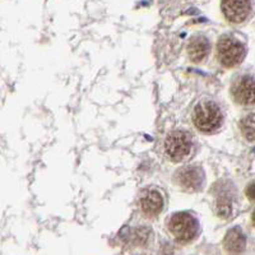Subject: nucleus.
<instances>
[{"mask_svg":"<svg viewBox=\"0 0 255 255\" xmlns=\"http://www.w3.org/2000/svg\"><path fill=\"white\" fill-rule=\"evenodd\" d=\"M193 122L200 131L211 133L221 127L222 113L213 101H202L195 106Z\"/></svg>","mask_w":255,"mask_h":255,"instance_id":"f257e3e1","label":"nucleus"},{"mask_svg":"<svg viewBox=\"0 0 255 255\" xmlns=\"http://www.w3.org/2000/svg\"><path fill=\"white\" fill-rule=\"evenodd\" d=\"M218 59L225 67H236L245 56V47L231 36H223L218 41Z\"/></svg>","mask_w":255,"mask_h":255,"instance_id":"f03ea898","label":"nucleus"},{"mask_svg":"<svg viewBox=\"0 0 255 255\" xmlns=\"http://www.w3.org/2000/svg\"><path fill=\"white\" fill-rule=\"evenodd\" d=\"M168 230L176 240L189 241L194 239L198 232V222L189 213H176L168 221Z\"/></svg>","mask_w":255,"mask_h":255,"instance_id":"7ed1b4c3","label":"nucleus"},{"mask_svg":"<svg viewBox=\"0 0 255 255\" xmlns=\"http://www.w3.org/2000/svg\"><path fill=\"white\" fill-rule=\"evenodd\" d=\"M165 149L172 161H181L190 153L191 138L186 131H172L166 139Z\"/></svg>","mask_w":255,"mask_h":255,"instance_id":"20e7f679","label":"nucleus"},{"mask_svg":"<svg viewBox=\"0 0 255 255\" xmlns=\"http://www.w3.org/2000/svg\"><path fill=\"white\" fill-rule=\"evenodd\" d=\"M234 99L241 105L255 104V78L252 76H243L235 82L232 87Z\"/></svg>","mask_w":255,"mask_h":255,"instance_id":"39448f33","label":"nucleus"},{"mask_svg":"<svg viewBox=\"0 0 255 255\" xmlns=\"http://www.w3.org/2000/svg\"><path fill=\"white\" fill-rule=\"evenodd\" d=\"M177 181L180 186L185 190H198L204 181V174L199 167L188 166L177 172Z\"/></svg>","mask_w":255,"mask_h":255,"instance_id":"423d86ee","label":"nucleus"},{"mask_svg":"<svg viewBox=\"0 0 255 255\" xmlns=\"http://www.w3.org/2000/svg\"><path fill=\"white\" fill-rule=\"evenodd\" d=\"M225 17L234 23H241L247 19L252 10L250 1H223L221 4Z\"/></svg>","mask_w":255,"mask_h":255,"instance_id":"0eeeda50","label":"nucleus"},{"mask_svg":"<svg viewBox=\"0 0 255 255\" xmlns=\"http://www.w3.org/2000/svg\"><path fill=\"white\" fill-rule=\"evenodd\" d=\"M163 207V199L158 191L148 190L140 198V208L144 215L156 216L158 215Z\"/></svg>","mask_w":255,"mask_h":255,"instance_id":"6e6552de","label":"nucleus"},{"mask_svg":"<svg viewBox=\"0 0 255 255\" xmlns=\"http://www.w3.org/2000/svg\"><path fill=\"white\" fill-rule=\"evenodd\" d=\"M245 245H247V239L238 227L230 230L223 240V247L230 254H240L245 249Z\"/></svg>","mask_w":255,"mask_h":255,"instance_id":"1a4fd4ad","label":"nucleus"},{"mask_svg":"<svg viewBox=\"0 0 255 255\" xmlns=\"http://www.w3.org/2000/svg\"><path fill=\"white\" fill-rule=\"evenodd\" d=\"M209 50H211V45H209L208 40L206 37H202V36L193 38L188 47L189 56L195 63H199L203 59H206Z\"/></svg>","mask_w":255,"mask_h":255,"instance_id":"9d476101","label":"nucleus"},{"mask_svg":"<svg viewBox=\"0 0 255 255\" xmlns=\"http://www.w3.org/2000/svg\"><path fill=\"white\" fill-rule=\"evenodd\" d=\"M240 128L248 140H255V114L241 120Z\"/></svg>","mask_w":255,"mask_h":255,"instance_id":"9b49d317","label":"nucleus"},{"mask_svg":"<svg viewBox=\"0 0 255 255\" xmlns=\"http://www.w3.org/2000/svg\"><path fill=\"white\" fill-rule=\"evenodd\" d=\"M247 195L252 200H255V181L250 183L247 188Z\"/></svg>","mask_w":255,"mask_h":255,"instance_id":"f8f14e48","label":"nucleus"},{"mask_svg":"<svg viewBox=\"0 0 255 255\" xmlns=\"http://www.w3.org/2000/svg\"><path fill=\"white\" fill-rule=\"evenodd\" d=\"M253 221L255 222V211H254V213H253Z\"/></svg>","mask_w":255,"mask_h":255,"instance_id":"ddd939ff","label":"nucleus"}]
</instances>
